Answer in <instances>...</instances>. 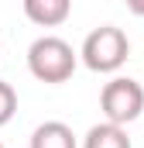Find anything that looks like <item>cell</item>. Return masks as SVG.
<instances>
[{
    "label": "cell",
    "instance_id": "1",
    "mask_svg": "<svg viewBox=\"0 0 144 148\" xmlns=\"http://www.w3.org/2000/svg\"><path fill=\"white\" fill-rule=\"evenodd\" d=\"M28 69L38 83H65L75 73V52L65 38L45 35L28 48Z\"/></svg>",
    "mask_w": 144,
    "mask_h": 148
},
{
    "label": "cell",
    "instance_id": "2",
    "mask_svg": "<svg viewBox=\"0 0 144 148\" xmlns=\"http://www.w3.org/2000/svg\"><path fill=\"white\" fill-rule=\"evenodd\" d=\"M79 55H82L86 69H93V73H117L127 62V55H130V41H127V35L120 28L103 24V28L86 35Z\"/></svg>",
    "mask_w": 144,
    "mask_h": 148
},
{
    "label": "cell",
    "instance_id": "3",
    "mask_svg": "<svg viewBox=\"0 0 144 148\" xmlns=\"http://www.w3.org/2000/svg\"><path fill=\"white\" fill-rule=\"evenodd\" d=\"M100 107H103V117L113 121V124H130L137 121L144 110V86L130 76H113L103 93H100Z\"/></svg>",
    "mask_w": 144,
    "mask_h": 148
},
{
    "label": "cell",
    "instance_id": "4",
    "mask_svg": "<svg viewBox=\"0 0 144 148\" xmlns=\"http://www.w3.org/2000/svg\"><path fill=\"white\" fill-rule=\"evenodd\" d=\"M24 17L38 28H58L72 14V0H21Z\"/></svg>",
    "mask_w": 144,
    "mask_h": 148
},
{
    "label": "cell",
    "instance_id": "5",
    "mask_svg": "<svg viewBox=\"0 0 144 148\" xmlns=\"http://www.w3.org/2000/svg\"><path fill=\"white\" fill-rule=\"evenodd\" d=\"M28 148H79V145H75V134H72L69 124H62V121H45V124L35 127Z\"/></svg>",
    "mask_w": 144,
    "mask_h": 148
},
{
    "label": "cell",
    "instance_id": "6",
    "mask_svg": "<svg viewBox=\"0 0 144 148\" xmlns=\"http://www.w3.org/2000/svg\"><path fill=\"white\" fill-rule=\"evenodd\" d=\"M82 148H130V138H127L124 124L103 121V124H93V127L86 131Z\"/></svg>",
    "mask_w": 144,
    "mask_h": 148
},
{
    "label": "cell",
    "instance_id": "7",
    "mask_svg": "<svg viewBox=\"0 0 144 148\" xmlns=\"http://www.w3.org/2000/svg\"><path fill=\"white\" fill-rule=\"evenodd\" d=\"M17 114V93L7 79H0V127L10 124V117Z\"/></svg>",
    "mask_w": 144,
    "mask_h": 148
},
{
    "label": "cell",
    "instance_id": "8",
    "mask_svg": "<svg viewBox=\"0 0 144 148\" xmlns=\"http://www.w3.org/2000/svg\"><path fill=\"white\" fill-rule=\"evenodd\" d=\"M124 3H127V10H130V14L144 17V0H124Z\"/></svg>",
    "mask_w": 144,
    "mask_h": 148
},
{
    "label": "cell",
    "instance_id": "9",
    "mask_svg": "<svg viewBox=\"0 0 144 148\" xmlns=\"http://www.w3.org/2000/svg\"><path fill=\"white\" fill-rule=\"evenodd\" d=\"M0 148H3V145H0Z\"/></svg>",
    "mask_w": 144,
    "mask_h": 148
}]
</instances>
